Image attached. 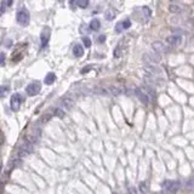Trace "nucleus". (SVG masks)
<instances>
[{
  "label": "nucleus",
  "instance_id": "1",
  "mask_svg": "<svg viewBox=\"0 0 194 194\" xmlns=\"http://www.w3.org/2000/svg\"><path fill=\"white\" fill-rule=\"evenodd\" d=\"M180 182L178 181H171V180H166L163 182V188H164V192H167V193H171L175 194L180 189Z\"/></svg>",
  "mask_w": 194,
  "mask_h": 194
},
{
  "label": "nucleus",
  "instance_id": "2",
  "mask_svg": "<svg viewBox=\"0 0 194 194\" xmlns=\"http://www.w3.org/2000/svg\"><path fill=\"white\" fill-rule=\"evenodd\" d=\"M16 18L21 26H28L29 21H31V16H29V12L27 10L21 9V10H18V12H17Z\"/></svg>",
  "mask_w": 194,
  "mask_h": 194
},
{
  "label": "nucleus",
  "instance_id": "3",
  "mask_svg": "<svg viewBox=\"0 0 194 194\" xmlns=\"http://www.w3.org/2000/svg\"><path fill=\"white\" fill-rule=\"evenodd\" d=\"M160 57L158 54H155L154 51H150V52H147V54L143 55V61L147 64H152V66H155L160 62Z\"/></svg>",
  "mask_w": 194,
  "mask_h": 194
},
{
  "label": "nucleus",
  "instance_id": "4",
  "mask_svg": "<svg viewBox=\"0 0 194 194\" xmlns=\"http://www.w3.org/2000/svg\"><path fill=\"white\" fill-rule=\"evenodd\" d=\"M22 95L21 93H14L12 96H11V99H10V106H11V109L14 112H17L20 109L21 104H22Z\"/></svg>",
  "mask_w": 194,
  "mask_h": 194
},
{
  "label": "nucleus",
  "instance_id": "5",
  "mask_svg": "<svg viewBox=\"0 0 194 194\" xmlns=\"http://www.w3.org/2000/svg\"><path fill=\"white\" fill-rule=\"evenodd\" d=\"M33 150V143L31 142V141H26L25 143H23L21 147H20V150H18V155L20 157H27L32 153Z\"/></svg>",
  "mask_w": 194,
  "mask_h": 194
},
{
  "label": "nucleus",
  "instance_id": "6",
  "mask_svg": "<svg viewBox=\"0 0 194 194\" xmlns=\"http://www.w3.org/2000/svg\"><path fill=\"white\" fill-rule=\"evenodd\" d=\"M40 90H42V85H40V83H38V81L31 83L26 87V92H27V95H29V96L38 95V93L40 92Z\"/></svg>",
  "mask_w": 194,
  "mask_h": 194
},
{
  "label": "nucleus",
  "instance_id": "7",
  "mask_svg": "<svg viewBox=\"0 0 194 194\" xmlns=\"http://www.w3.org/2000/svg\"><path fill=\"white\" fill-rule=\"evenodd\" d=\"M152 49H153V51H154L155 54H158L159 56H161L163 54H166V52L169 51V48L161 42H154L152 44Z\"/></svg>",
  "mask_w": 194,
  "mask_h": 194
},
{
  "label": "nucleus",
  "instance_id": "8",
  "mask_svg": "<svg viewBox=\"0 0 194 194\" xmlns=\"http://www.w3.org/2000/svg\"><path fill=\"white\" fill-rule=\"evenodd\" d=\"M166 43L171 46V48H176V46H180L182 43V37L178 34H174L170 35V37L166 38Z\"/></svg>",
  "mask_w": 194,
  "mask_h": 194
},
{
  "label": "nucleus",
  "instance_id": "9",
  "mask_svg": "<svg viewBox=\"0 0 194 194\" xmlns=\"http://www.w3.org/2000/svg\"><path fill=\"white\" fill-rule=\"evenodd\" d=\"M135 93H136V96L138 97V99L141 102H142L144 106H147L149 103V97H148V95H147V92L143 90V89H141V87H138V89H136L135 90Z\"/></svg>",
  "mask_w": 194,
  "mask_h": 194
},
{
  "label": "nucleus",
  "instance_id": "10",
  "mask_svg": "<svg viewBox=\"0 0 194 194\" xmlns=\"http://www.w3.org/2000/svg\"><path fill=\"white\" fill-rule=\"evenodd\" d=\"M146 70L149 73V75L155 76V78H161V76H163L161 69L155 67V66H152V64H147V66H146Z\"/></svg>",
  "mask_w": 194,
  "mask_h": 194
},
{
  "label": "nucleus",
  "instance_id": "11",
  "mask_svg": "<svg viewBox=\"0 0 194 194\" xmlns=\"http://www.w3.org/2000/svg\"><path fill=\"white\" fill-rule=\"evenodd\" d=\"M50 34H51V31L50 28H44V31L40 34V43H42V48H45L46 45L49 43V39H50Z\"/></svg>",
  "mask_w": 194,
  "mask_h": 194
},
{
  "label": "nucleus",
  "instance_id": "12",
  "mask_svg": "<svg viewBox=\"0 0 194 194\" xmlns=\"http://www.w3.org/2000/svg\"><path fill=\"white\" fill-rule=\"evenodd\" d=\"M130 27H131V21L130 20H124V21L116 23L115 31H116V33H121V32H124L125 29H129Z\"/></svg>",
  "mask_w": 194,
  "mask_h": 194
},
{
  "label": "nucleus",
  "instance_id": "13",
  "mask_svg": "<svg viewBox=\"0 0 194 194\" xmlns=\"http://www.w3.org/2000/svg\"><path fill=\"white\" fill-rule=\"evenodd\" d=\"M73 55L75 57H81L84 55V48H83V45H80V44H75L73 46Z\"/></svg>",
  "mask_w": 194,
  "mask_h": 194
},
{
  "label": "nucleus",
  "instance_id": "14",
  "mask_svg": "<svg viewBox=\"0 0 194 194\" xmlns=\"http://www.w3.org/2000/svg\"><path fill=\"white\" fill-rule=\"evenodd\" d=\"M55 80H56V74L55 73H48L45 76V84L46 85H51V84H54L55 83Z\"/></svg>",
  "mask_w": 194,
  "mask_h": 194
},
{
  "label": "nucleus",
  "instance_id": "15",
  "mask_svg": "<svg viewBox=\"0 0 194 194\" xmlns=\"http://www.w3.org/2000/svg\"><path fill=\"white\" fill-rule=\"evenodd\" d=\"M115 16H116V12L113 9H108L104 12V17H106V20H107V21H113L115 18Z\"/></svg>",
  "mask_w": 194,
  "mask_h": 194
},
{
  "label": "nucleus",
  "instance_id": "16",
  "mask_svg": "<svg viewBox=\"0 0 194 194\" xmlns=\"http://www.w3.org/2000/svg\"><path fill=\"white\" fill-rule=\"evenodd\" d=\"M62 104H63V107L66 108V109H72V108H73V106H74V101L67 97V98L62 99Z\"/></svg>",
  "mask_w": 194,
  "mask_h": 194
},
{
  "label": "nucleus",
  "instance_id": "17",
  "mask_svg": "<svg viewBox=\"0 0 194 194\" xmlns=\"http://www.w3.org/2000/svg\"><path fill=\"white\" fill-rule=\"evenodd\" d=\"M93 93H97V95H109V91L108 89H104V87H95V89L92 90Z\"/></svg>",
  "mask_w": 194,
  "mask_h": 194
},
{
  "label": "nucleus",
  "instance_id": "18",
  "mask_svg": "<svg viewBox=\"0 0 194 194\" xmlns=\"http://www.w3.org/2000/svg\"><path fill=\"white\" fill-rule=\"evenodd\" d=\"M99 28H101V22H99L97 18L92 20L91 23H90V29H92V31H98Z\"/></svg>",
  "mask_w": 194,
  "mask_h": 194
},
{
  "label": "nucleus",
  "instance_id": "19",
  "mask_svg": "<svg viewBox=\"0 0 194 194\" xmlns=\"http://www.w3.org/2000/svg\"><path fill=\"white\" fill-rule=\"evenodd\" d=\"M108 91H109V93H112V95H120V93L123 92L119 87H115V86H110V87H108Z\"/></svg>",
  "mask_w": 194,
  "mask_h": 194
},
{
  "label": "nucleus",
  "instance_id": "20",
  "mask_svg": "<svg viewBox=\"0 0 194 194\" xmlns=\"http://www.w3.org/2000/svg\"><path fill=\"white\" fill-rule=\"evenodd\" d=\"M140 192L142 194L148 193V184H147V182H141L140 183Z\"/></svg>",
  "mask_w": 194,
  "mask_h": 194
},
{
  "label": "nucleus",
  "instance_id": "21",
  "mask_svg": "<svg viewBox=\"0 0 194 194\" xmlns=\"http://www.w3.org/2000/svg\"><path fill=\"white\" fill-rule=\"evenodd\" d=\"M169 11L170 12H172V14H180L181 12V7L178 6V5H170L169 6Z\"/></svg>",
  "mask_w": 194,
  "mask_h": 194
},
{
  "label": "nucleus",
  "instance_id": "22",
  "mask_svg": "<svg viewBox=\"0 0 194 194\" xmlns=\"http://www.w3.org/2000/svg\"><path fill=\"white\" fill-rule=\"evenodd\" d=\"M12 5V1H3L1 3V7H0V15L5 12V10H6L7 6H11Z\"/></svg>",
  "mask_w": 194,
  "mask_h": 194
},
{
  "label": "nucleus",
  "instance_id": "23",
  "mask_svg": "<svg viewBox=\"0 0 194 194\" xmlns=\"http://www.w3.org/2000/svg\"><path fill=\"white\" fill-rule=\"evenodd\" d=\"M10 91V87L6 86V85H3V86H0V98L4 97L6 93Z\"/></svg>",
  "mask_w": 194,
  "mask_h": 194
},
{
  "label": "nucleus",
  "instance_id": "24",
  "mask_svg": "<svg viewBox=\"0 0 194 194\" xmlns=\"http://www.w3.org/2000/svg\"><path fill=\"white\" fill-rule=\"evenodd\" d=\"M76 5H78L79 7H86L87 5H89V1L87 0H79V1H76Z\"/></svg>",
  "mask_w": 194,
  "mask_h": 194
},
{
  "label": "nucleus",
  "instance_id": "25",
  "mask_svg": "<svg viewBox=\"0 0 194 194\" xmlns=\"http://www.w3.org/2000/svg\"><path fill=\"white\" fill-rule=\"evenodd\" d=\"M120 56H121V48H120V46H116L115 50H114V57L119 58Z\"/></svg>",
  "mask_w": 194,
  "mask_h": 194
},
{
  "label": "nucleus",
  "instance_id": "26",
  "mask_svg": "<svg viewBox=\"0 0 194 194\" xmlns=\"http://www.w3.org/2000/svg\"><path fill=\"white\" fill-rule=\"evenodd\" d=\"M55 115L56 116H58V118H64V112L62 110V109H60V108H58V109H56L55 110Z\"/></svg>",
  "mask_w": 194,
  "mask_h": 194
},
{
  "label": "nucleus",
  "instance_id": "27",
  "mask_svg": "<svg viewBox=\"0 0 194 194\" xmlns=\"http://www.w3.org/2000/svg\"><path fill=\"white\" fill-rule=\"evenodd\" d=\"M83 43H84L85 48H90V46H91V40H90V38H87V37L83 38Z\"/></svg>",
  "mask_w": 194,
  "mask_h": 194
},
{
  "label": "nucleus",
  "instance_id": "28",
  "mask_svg": "<svg viewBox=\"0 0 194 194\" xmlns=\"http://www.w3.org/2000/svg\"><path fill=\"white\" fill-rule=\"evenodd\" d=\"M187 188H189V189H194V177H192L191 180H188Z\"/></svg>",
  "mask_w": 194,
  "mask_h": 194
},
{
  "label": "nucleus",
  "instance_id": "29",
  "mask_svg": "<svg viewBox=\"0 0 194 194\" xmlns=\"http://www.w3.org/2000/svg\"><path fill=\"white\" fill-rule=\"evenodd\" d=\"M5 57L6 56H5L4 52H0V64H3L5 62Z\"/></svg>",
  "mask_w": 194,
  "mask_h": 194
},
{
  "label": "nucleus",
  "instance_id": "30",
  "mask_svg": "<svg viewBox=\"0 0 194 194\" xmlns=\"http://www.w3.org/2000/svg\"><path fill=\"white\" fill-rule=\"evenodd\" d=\"M50 118H51V114H45L44 118L42 119V121H43V123H46L48 120H50Z\"/></svg>",
  "mask_w": 194,
  "mask_h": 194
},
{
  "label": "nucleus",
  "instance_id": "31",
  "mask_svg": "<svg viewBox=\"0 0 194 194\" xmlns=\"http://www.w3.org/2000/svg\"><path fill=\"white\" fill-rule=\"evenodd\" d=\"M129 193H130V194H137L136 188H135V187H130V188H129Z\"/></svg>",
  "mask_w": 194,
  "mask_h": 194
},
{
  "label": "nucleus",
  "instance_id": "32",
  "mask_svg": "<svg viewBox=\"0 0 194 194\" xmlns=\"http://www.w3.org/2000/svg\"><path fill=\"white\" fill-rule=\"evenodd\" d=\"M104 42H106V35H99L98 43H104Z\"/></svg>",
  "mask_w": 194,
  "mask_h": 194
},
{
  "label": "nucleus",
  "instance_id": "33",
  "mask_svg": "<svg viewBox=\"0 0 194 194\" xmlns=\"http://www.w3.org/2000/svg\"><path fill=\"white\" fill-rule=\"evenodd\" d=\"M91 69V67L89 66V67H85V69H83V70H81V74H85L86 72H89V70Z\"/></svg>",
  "mask_w": 194,
  "mask_h": 194
}]
</instances>
